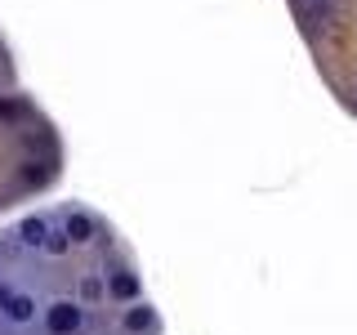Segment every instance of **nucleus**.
Masks as SVG:
<instances>
[{
  "label": "nucleus",
  "mask_w": 357,
  "mask_h": 335,
  "mask_svg": "<svg viewBox=\"0 0 357 335\" xmlns=\"http://www.w3.org/2000/svg\"><path fill=\"white\" fill-rule=\"evenodd\" d=\"M40 327L45 335H85L89 327V304L85 299H50V304L40 308Z\"/></svg>",
  "instance_id": "nucleus-1"
},
{
  "label": "nucleus",
  "mask_w": 357,
  "mask_h": 335,
  "mask_svg": "<svg viewBox=\"0 0 357 335\" xmlns=\"http://www.w3.org/2000/svg\"><path fill=\"white\" fill-rule=\"evenodd\" d=\"M103 290H107V299L112 304H134V299H143V277L134 273V268H126V264H112L107 273H103Z\"/></svg>",
  "instance_id": "nucleus-2"
},
{
  "label": "nucleus",
  "mask_w": 357,
  "mask_h": 335,
  "mask_svg": "<svg viewBox=\"0 0 357 335\" xmlns=\"http://www.w3.org/2000/svg\"><path fill=\"white\" fill-rule=\"evenodd\" d=\"M121 331L126 335H156L161 331V313H156L148 299H134V304H126V313H121Z\"/></svg>",
  "instance_id": "nucleus-3"
},
{
  "label": "nucleus",
  "mask_w": 357,
  "mask_h": 335,
  "mask_svg": "<svg viewBox=\"0 0 357 335\" xmlns=\"http://www.w3.org/2000/svg\"><path fill=\"white\" fill-rule=\"evenodd\" d=\"M59 228H63V237L72 241V246H89V241L98 237V219L89 215V210H67Z\"/></svg>",
  "instance_id": "nucleus-4"
},
{
  "label": "nucleus",
  "mask_w": 357,
  "mask_h": 335,
  "mask_svg": "<svg viewBox=\"0 0 357 335\" xmlns=\"http://www.w3.org/2000/svg\"><path fill=\"white\" fill-rule=\"evenodd\" d=\"M40 299L31 295V290H14V299H9L5 308V327H31V322H40Z\"/></svg>",
  "instance_id": "nucleus-5"
},
{
  "label": "nucleus",
  "mask_w": 357,
  "mask_h": 335,
  "mask_svg": "<svg viewBox=\"0 0 357 335\" xmlns=\"http://www.w3.org/2000/svg\"><path fill=\"white\" fill-rule=\"evenodd\" d=\"M50 232H54V223L45 215H22L18 228H14V237H18V246H27V251H45Z\"/></svg>",
  "instance_id": "nucleus-6"
},
{
  "label": "nucleus",
  "mask_w": 357,
  "mask_h": 335,
  "mask_svg": "<svg viewBox=\"0 0 357 335\" xmlns=\"http://www.w3.org/2000/svg\"><path fill=\"white\" fill-rule=\"evenodd\" d=\"M27 112H31L27 98H0V121H9V126H18Z\"/></svg>",
  "instance_id": "nucleus-7"
},
{
  "label": "nucleus",
  "mask_w": 357,
  "mask_h": 335,
  "mask_svg": "<svg viewBox=\"0 0 357 335\" xmlns=\"http://www.w3.org/2000/svg\"><path fill=\"white\" fill-rule=\"evenodd\" d=\"M103 295H107V290H103V277H85V282H81V299H85V304H98Z\"/></svg>",
  "instance_id": "nucleus-8"
},
{
  "label": "nucleus",
  "mask_w": 357,
  "mask_h": 335,
  "mask_svg": "<svg viewBox=\"0 0 357 335\" xmlns=\"http://www.w3.org/2000/svg\"><path fill=\"white\" fill-rule=\"evenodd\" d=\"M45 251H50V255H67V251H72V241L63 237V228H54V232H50V241H45Z\"/></svg>",
  "instance_id": "nucleus-9"
},
{
  "label": "nucleus",
  "mask_w": 357,
  "mask_h": 335,
  "mask_svg": "<svg viewBox=\"0 0 357 335\" xmlns=\"http://www.w3.org/2000/svg\"><path fill=\"white\" fill-rule=\"evenodd\" d=\"M14 290L18 286H9V277H0V322H5V308H9V299H14Z\"/></svg>",
  "instance_id": "nucleus-10"
},
{
  "label": "nucleus",
  "mask_w": 357,
  "mask_h": 335,
  "mask_svg": "<svg viewBox=\"0 0 357 335\" xmlns=\"http://www.w3.org/2000/svg\"><path fill=\"white\" fill-rule=\"evenodd\" d=\"M31 170H22V179H27V184H40V179H50V170H40V161H27Z\"/></svg>",
  "instance_id": "nucleus-11"
}]
</instances>
